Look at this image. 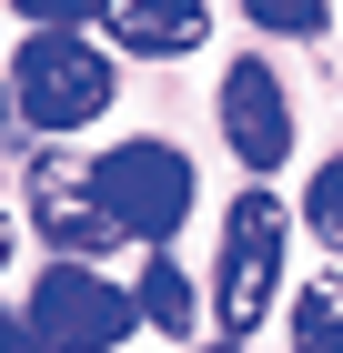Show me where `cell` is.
Returning <instances> with one entry per match:
<instances>
[{
	"instance_id": "obj_16",
	"label": "cell",
	"mask_w": 343,
	"mask_h": 353,
	"mask_svg": "<svg viewBox=\"0 0 343 353\" xmlns=\"http://www.w3.org/2000/svg\"><path fill=\"white\" fill-rule=\"evenodd\" d=\"M202 353H242V343H233V333H222V343H202Z\"/></svg>"
},
{
	"instance_id": "obj_14",
	"label": "cell",
	"mask_w": 343,
	"mask_h": 353,
	"mask_svg": "<svg viewBox=\"0 0 343 353\" xmlns=\"http://www.w3.org/2000/svg\"><path fill=\"white\" fill-rule=\"evenodd\" d=\"M0 263H10V212H0Z\"/></svg>"
},
{
	"instance_id": "obj_11",
	"label": "cell",
	"mask_w": 343,
	"mask_h": 353,
	"mask_svg": "<svg viewBox=\"0 0 343 353\" xmlns=\"http://www.w3.org/2000/svg\"><path fill=\"white\" fill-rule=\"evenodd\" d=\"M242 10H253V30H283V41H313L333 21V0H242Z\"/></svg>"
},
{
	"instance_id": "obj_6",
	"label": "cell",
	"mask_w": 343,
	"mask_h": 353,
	"mask_svg": "<svg viewBox=\"0 0 343 353\" xmlns=\"http://www.w3.org/2000/svg\"><path fill=\"white\" fill-rule=\"evenodd\" d=\"M222 141H233L242 172L293 162V91H283L273 61H233V71H222Z\"/></svg>"
},
{
	"instance_id": "obj_7",
	"label": "cell",
	"mask_w": 343,
	"mask_h": 353,
	"mask_svg": "<svg viewBox=\"0 0 343 353\" xmlns=\"http://www.w3.org/2000/svg\"><path fill=\"white\" fill-rule=\"evenodd\" d=\"M101 30L141 61H182V51H202L212 0H101Z\"/></svg>"
},
{
	"instance_id": "obj_5",
	"label": "cell",
	"mask_w": 343,
	"mask_h": 353,
	"mask_svg": "<svg viewBox=\"0 0 343 353\" xmlns=\"http://www.w3.org/2000/svg\"><path fill=\"white\" fill-rule=\"evenodd\" d=\"M30 222H41V243L71 252V263H91V252L121 243V232H111V212H101L91 162H71V152H41V162H30Z\"/></svg>"
},
{
	"instance_id": "obj_3",
	"label": "cell",
	"mask_w": 343,
	"mask_h": 353,
	"mask_svg": "<svg viewBox=\"0 0 343 353\" xmlns=\"http://www.w3.org/2000/svg\"><path fill=\"white\" fill-rule=\"evenodd\" d=\"M91 182H101V212L121 243H172L192 222V162L172 141H111L91 162Z\"/></svg>"
},
{
	"instance_id": "obj_13",
	"label": "cell",
	"mask_w": 343,
	"mask_h": 353,
	"mask_svg": "<svg viewBox=\"0 0 343 353\" xmlns=\"http://www.w3.org/2000/svg\"><path fill=\"white\" fill-rule=\"evenodd\" d=\"M0 353H51V343L30 333V313H0Z\"/></svg>"
},
{
	"instance_id": "obj_8",
	"label": "cell",
	"mask_w": 343,
	"mask_h": 353,
	"mask_svg": "<svg viewBox=\"0 0 343 353\" xmlns=\"http://www.w3.org/2000/svg\"><path fill=\"white\" fill-rule=\"evenodd\" d=\"M132 313L152 333H192V283H182V263L152 243V263H141V283H132Z\"/></svg>"
},
{
	"instance_id": "obj_10",
	"label": "cell",
	"mask_w": 343,
	"mask_h": 353,
	"mask_svg": "<svg viewBox=\"0 0 343 353\" xmlns=\"http://www.w3.org/2000/svg\"><path fill=\"white\" fill-rule=\"evenodd\" d=\"M303 222H313V243H323V252H343V152L313 172V192H303Z\"/></svg>"
},
{
	"instance_id": "obj_12",
	"label": "cell",
	"mask_w": 343,
	"mask_h": 353,
	"mask_svg": "<svg viewBox=\"0 0 343 353\" xmlns=\"http://www.w3.org/2000/svg\"><path fill=\"white\" fill-rule=\"evenodd\" d=\"M10 10H21L30 30H81L91 10H101V0H10Z\"/></svg>"
},
{
	"instance_id": "obj_2",
	"label": "cell",
	"mask_w": 343,
	"mask_h": 353,
	"mask_svg": "<svg viewBox=\"0 0 343 353\" xmlns=\"http://www.w3.org/2000/svg\"><path fill=\"white\" fill-rule=\"evenodd\" d=\"M283 232H293V212L273 202L263 182L242 192L233 212H222V263H212V313H222V333H253L273 313V293H283Z\"/></svg>"
},
{
	"instance_id": "obj_1",
	"label": "cell",
	"mask_w": 343,
	"mask_h": 353,
	"mask_svg": "<svg viewBox=\"0 0 343 353\" xmlns=\"http://www.w3.org/2000/svg\"><path fill=\"white\" fill-rule=\"evenodd\" d=\"M111 91H121V71H111L101 41H81V30H30L21 61H10V111H21L30 132H91L111 111Z\"/></svg>"
},
{
	"instance_id": "obj_4",
	"label": "cell",
	"mask_w": 343,
	"mask_h": 353,
	"mask_svg": "<svg viewBox=\"0 0 343 353\" xmlns=\"http://www.w3.org/2000/svg\"><path fill=\"white\" fill-rule=\"evenodd\" d=\"M132 323H141L132 293L101 283L91 263H71V252L30 283V333H41L51 353H111V343H132Z\"/></svg>"
},
{
	"instance_id": "obj_9",
	"label": "cell",
	"mask_w": 343,
	"mask_h": 353,
	"mask_svg": "<svg viewBox=\"0 0 343 353\" xmlns=\"http://www.w3.org/2000/svg\"><path fill=\"white\" fill-rule=\"evenodd\" d=\"M293 353H343V263L293 293Z\"/></svg>"
},
{
	"instance_id": "obj_15",
	"label": "cell",
	"mask_w": 343,
	"mask_h": 353,
	"mask_svg": "<svg viewBox=\"0 0 343 353\" xmlns=\"http://www.w3.org/2000/svg\"><path fill=\"white\" fill-rule=\"evenodd\" d=\"M0 132H10V81H0Z\"/></svg>"
}]
</instances>
